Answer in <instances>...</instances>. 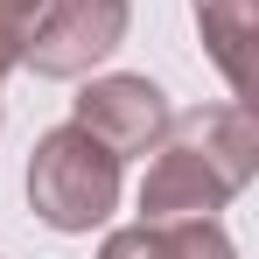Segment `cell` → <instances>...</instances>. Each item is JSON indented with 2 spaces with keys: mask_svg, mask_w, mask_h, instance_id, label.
Returning a JSON list of instances; mask_svg holds the SVG:
<instances>
[{
  "mask_svg": "<svg viewBox=\"0 0 259 259\" xmlns=\"http://www.w3.org/2000/svg\"><path fill=\"white\" fill-rule=\"evenodd\" d=\"M259 175V119L252 105L224 98V105H196L175 112L154 161L140 175V217L168 224V217H217L245 182Z\"/></svg>",
  "mask_w": 259,
  "mask_h": 259,
  "instance_id": "cell-1",
  "label": "cell"
},
{
  "mask_svg": "<svg viewBox=\"0 0 259 259\" xmlns=\"http://www.w3.org/2000/svg\"><path fill=\"white\" fill-rule=\"evenodd\" d=\"M35 14H42V0H0V35H14V42H21Z\"/></svg>",
  "mask_w": 259,
  "mask_h": 259,
  "instance_id": "cell-6",
  "label": "cell"
},
{
  "mask_svg": "<svg viewBox=\"0 0 259 259\" xmlns=\"http://www.w3.org/2000/svg\"><path fill=\"white\" fill-rule=\"evenodd\" d=\"M119 154L98 147L77 119L49 126L28 154V210L42 217L49 231H98L105 217L119 210Z\"/></svg>",
  "mask_w": 259,
  "mask_h": 259,
  "instance_id": "cell-2",
  "label": "cell"
},
{
  "mask_svg": "<svg viewBox=\"0 0 259 259\" xmlns=\"http://www.w3.org/2000/svg\"><path fill=\"white\" fill-rule=\"evenodd\" d=\"M70 119L98 140V147H112L119 161L133 154H154L161 147V133H168V91L154 84V77H140V70H105V77H91L77 98H70Z\"/></svg>",
  "mask_w": 259,
  "mask_h": 259,
  "instance_id": "cell-4",
  "label": "cell"
},
{
  "mask_svg": "<svg viewBox=\"0 0 259 259\" xmlns=\"http://www.w3.org/2000/svg\"><path fill=\"white\" fill-rule=\"evenodd\" d=\"M133 28V0H42L21 35V70L35 77H91Z\"/></svg>",
  "mask_w": 259,
  "mask_h": 259,
  "instance_id": "cell-3",
  "label": "cell"
},
{
  "mask_svg": "<svg viewBox=\"0 0 259 259\" xmlns=\"http://www.w3.org/2000/svg\"><path fill=\"white\" fill-rule=\"evenodd\" d=\"M196 28H203V49L224 70V84L238 105H252V42H259V0H189Z\"/></svg>",
  "mask_w": 259,
  "mask_h": 259,
  "instance_id": "cell-5",
  "label": "cell"
}]
</instances>
